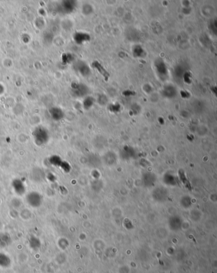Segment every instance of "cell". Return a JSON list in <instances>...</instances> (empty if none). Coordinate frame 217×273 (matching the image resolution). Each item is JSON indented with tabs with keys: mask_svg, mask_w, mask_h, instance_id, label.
<instances>
[{
	"mask_svg": "<svg viewBox=\"0 0 217 273\" xmlns=\"http://www.w3.org/2000/svg\"><path fill=\"white\" fill-rule=\"evenodd\" d=\"M26 201L28 204L33 208H38L42 204L43 197L42 195L37 191H31L26 195Z\"/></svg>",
	"mask_w": 217,
	"mask_h": 273,
	"instance_id": "obj_1",
	"label": "cell"
},
{
	"mask_svg": "<svg viewBox=\"0 0 217 273\" xmlns=\"http://www.w3.org/2000/svg\"><path fill=\"white\" fill-rule=\"evenodd\" d=\"M60 167L61 168L64 172H69L70 169H71V166L70 165H69L68 163H67L66 161H62V163L60 164Z\"/></svg>",
	"mask_w": 217,
	"mask_h": 273,
	"instance_id": "obj_7",
	"label": "cell"
},
{
	"mask_svg": "<svg viewBox=\"0 0 217 273\" xmlns=\"http://www.w3.org/2000/svg\"><path fill=\"white\" fill-rule=\"evenodd\" d=\"M30 246L31 247H35V248H38L40 246V241L37 239V237H31V239H30Z\"/></svg>",
	"mask_w": 217,
	"mask_h": 273,
	"instance_id": "obj_5",
	"label": "cell"
},
{
	"mask_svg": "<svg viewBox=\"0 0 217 273\" xmlns=\"http://www.w3.org/2000/svg\"><path fill=\"white\" fill-rule=\"evenodd\" d=\"M12 186L15 193L18 195L22 196L26 192V186L20 179H15L12 183Z\"/></svg>",
	"mask_w": 217,
	"mask_h": 273,
	"instance_id": "obj_2",
	"label": "cell"
},
{
	"mask_svg": "<svg viewBox=\"0 0 217 273\" xmlns=\"http://www.w3.org/2000/svg\"><path fill=\"white\" fill-rule=\"evenodd\" d=\"M179 174H180V179H181V181L183 182V183L186 186H187V188H189V186H190V184H189V183L188 182L187 178H186L185 174L183 173V171H180Z\"/></svg>",
	"mask_w": 217,
	"mask_h": 273,
	"instance_id": "obj_6",
	"label": "cell"
},
{
	"mask_svg": "<svg viewBox=\"0 0 217 273\" xmlns=\"http://www.w3.org/2000/svg\"><path fill=\"white\" fill-rule=\"evenodd\" d=\"M49 161H50V163L52 165H53L54 166H59L60 164L62 163L63 160H61V158L59 157V156H51V157L50 158Z\"/></svg>",
	"mask_w": 217,
	"mask_h": 273,
	"instance_id": "obj_4",
	"label": "cell"
},
{
	"mask_svg": "<svg viewBox=\"0 0 217 273\" xmlns=\"http://www.w3.org/2000/svg\"><path fill=\"white\" fill-rule=\"evenodd\" d=\"M93 67L95 68H96L98 70V71L101 74L103 77L104 78V79L106 80H108V79H109V77H110V75L107 72V70H106L101 65V64H99L98 62H94L93 63Z\"/></svg>",
	"mask_w": 217,
	"mask_h": 273,
	"instance_id": "obj_3",
	"label": "cell"
}]
</instances>
